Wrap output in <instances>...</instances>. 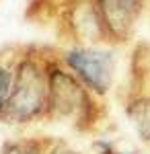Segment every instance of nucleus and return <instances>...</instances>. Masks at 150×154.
<instances>
[{
	"instance_id": "obj_1",
	"label": "nucleus",
	"mask_w": 150,
	"mask_h": 154,
	"mask_svg": "<svg viewBox=\"0 0 150 154\" xmlns=\"http://www.w3.org/2000/svg\"><path fill=\"white\" fill-rule=\"evenodd\" d=\"M49 64L52 58L35 51L17 56L12 91L0 121L25 125L37 119H45L49 97Z\"/></svg>"
},
{
	"instance_id": "obj_2",
	"label": "nucleus",
	"mask_w": 150,
	"mask_h": 154,
	"mask_svg": "<svg viewBox=\"0 0 150 154\" xmlns=\"http://www.w3.org/2000/svg\"><path fill=\"white\" fill-rule=\"evenodd\" d=\"M45 119L68 121L78 130L92 128L99 119L97 97L58 62L49 64V97Z\"/></svg>"
},
{
	"instance_id": "obj_3",
	"label": "nucleus",
	"mask_w": 150,
	"mask_h": 154,
	"mask_svg": "<svg viewBox=\"0 0 150 154\" xmlns=\"http://www.w3.org/2000/svg\"><path fill=\"white\" fill-rule=\"evenodd\" d=\"M62 64L80 80L95 97L109 93L113 84V56L95 45H74L62 51Z\"/></svg>"
},
{
	"instance_id": "obj_4",
	"label": "nucleus",
	"mask_w": 150,
	"mask_h": 154,
	"mask_svg": "<svg viewBox=\"0 0 150 154\" xmlns=\"http://www.w3.org/2000/svg\"><path fill=\"white\" fill-rule=\"evenodd\" d=\"M109 41H127L136 27L142 0H95Z\"/></svg>"
},
{
	"instance_id": "obj_5",
	"label": "nucleus",
	"mask_w": 150,
	"mask_h": 154,
	"mask_svg": "<svg viewBox=\"0 0 150 154\" xmlns=\"http://www.w3.org/2000/svg\"><path fill=\"white\" fill-rule=\"evenodd\" d=\"M126 113L140 140L150 142V97H134L132 101H127Z\"/></svg>"
},
{
	"instance_id": "obj_6",
	"label": "nucleus",
	"mask_w": 150,
	"mask_h": 154,
	"mask_svg": "<svg viewBox=\"0 0 150 154\" xmlns=\"http://www.w3.org/2000/svg\"><path fill=\"white\" fill-rule=\"evenodd\" d=\"M54 146L47 138H25V140H14L4 146L2 154H47Z\"/></svg>"
},
{
	"instance_id": "obj_7",
	"label": "nucleus",
	"mask_w": 150,
	"mask_h": 154,
	"mask_svg": "<svg viewBox=\"0 0 150 154\" xmlns=\"http://www.w3.org/2000/svg\"><path fill=\"white\" fill-rule=\"evenodd\" d=\"M14 62L17 56L0 58V115L8 103V97L12 91V78H14Z\"/></svg>"
},
{
	"instance_id": "obj_8",
	"label": "nucleus",
	"mask_w": 150,
	"mask_h": 154,
	"mask_svg": "<svg viewBox=\"0 0 150 154\" xmlns=\"http://www.w3.org/2000/svg\"><path fill=\"white\" fill-rule=\"evenodd\" d=\"M47 154H80V152H76V150H72L70 146H66V144H54L52 148H49V152Z\"/></svg>"
},
{
	"instance_id": "obj_9",
	"label": "nucleus",
	"mask_w": 150,
	"mask_h": 154,
	"mask_svg": "<svg viewBox=\"0 0 150 154\" xmlns=\"http://www.w3.org/2000/svg\"><path fill=\"white\" fill-rule=\"evenodd\" d=\"M99 148H101V154H126V152H117V150H113V146L103 142H99Z\"/></svg>"
}]
</instances>
